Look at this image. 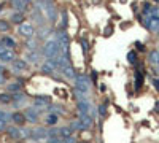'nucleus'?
Listing matches in <instances>:
<instances>
[{"mask_svg": "<svg viewBox=\"0 0 159 143\" xmlns=\"http://www.w3.org/2000/svg\"><path fill=\"white\" fill-rule=\"evenodd\" d=\"M43 54H45V57H48L50 61L56 59V57L59 56V42L54 40V38H48V42L43 46Z\"/></svg>", "mask_w": 159, "mask_h": 143, "instance_id": "nucleus-1", "label": "nucleus"}, {"mask_svg": "<svg viewBox=\"0 0 159 143\" xmlns=\"http://www.w3.org/2000/svg\"><path fill=\"white\" fill-rule=\"evenodd\" d=\"M18 32H19L21 35H24V37H32L35 34V27H34L32 22H27L26 21L21 26H18Z\"/></svg>", "mask_w": 159, "mask_h": 143, "instance_id": "nucleus-2", "label": "nucleus"}, {"mask_svg": "<svg viewBox=\"0 0 159 143\" xmlns=\"http://www.w3.org/2000/svg\"><path fill=\"white\" fill-rule=\"evenodd\" d=\"M6 130H8V133H10L13 138H16V140H22V138H26L27 135H29V132L24 130V129H19V127H8Z\"/></svg>", "mask_w": 159, "mask_h": 143, "instance_id": "nucleus-3", "label": "nucleus"}, {"mask_svg": "<svg viewBox=\"0 0 159 143\" xmlns=\"http://www.w3.org/2000/svg\"><path fill=\"white\" fill-rule=\"evenodd\" d=\"M91 124H92V119H91L89 114H81V116H80V121L75 124V127L85 130V129H89V127H91Z\"/></svg>", "mask_w": 159, "mask_h": 143, "instance_id": "nucleus-4", "label": "nucleus"}, {"mask_svg": "<svg viewBox=\"0 0 159 143\" xmlns=\"http://www.w3.org/2000/svg\"><path fill=\"white\" fill-rule=\"evenodd\" d=\"M145 26H146V29H149V30H153V32H159V18H156V16H148L146 19H145Z\"/></svg>", "mask_w": 159, "mask_h": 143, "instance_id": "nucleus-5", "label": "nucleus"}, {"mask_svg": "<svg viewBox=\"0 0 159 143\" xmlns=\"http://www.w3.org/2000/svg\"><path fill=\"white\" fill-rule=\"evenodd\" d=\"M77 88L81 91V92H88L89 91V80L86 78V76H77Z\"/></svg>", "mask_w": 159, "mask_h": 143, "instance_id": "nucleus-6", "label": "nucleus"}, {"mask_svg": "<svg viewBox=\"0 0 159 143\" xmlns=\"http://www.w3.org/2000/svg\"><path fill=\"white\" fill-rule=\"evenodd\" d=\"M0 61H3V62L14 61V51L13 50H5L3 53H0Z\"/></svg>", "mask_w": 159, "mask_h": 143, "instance_id": "nucleus-7", "label": "nucleus"}, {"mask_svg": "<svg viewBox=\"0 0 159 143\" xmlns=\"http://www.w3.org/2000/svg\"><path fill=\"white\" fill-rule=\"evenodd\" d=\"M11 119L14 121V124H18V126H22V124L27 121V119H26V114H24V113H21V111L13 113V114H11Z\"/></svg>", "mask_w": 159, "mask_h": 143, "instance_id": "nucleus-8", "label": "nucleus"}, {"mask_svg": "<svg viewBox=\"0 0 159 143\" xmlns=\"http://www.w3.org/2000/svg\"><path fill=\"white\" fill-rule=\"evenodd\" d=\"M56 69H58V65H56V61H54V59H51V61H48V62H45L43 67H42V70H43L45 73H53Z\"/></svg>", "mask_w": 159, "mask_h": 143, "instance_id": "nucleus-9", "label": "nucleus"}, {"mask_svg": "<svg viewBox=\"0 0 159 143\" xmlns=\"http://www.w3.org/2000/svg\"><path fill=\"white\" fill-rule=\"evenodd\" d=\"M10 21H11V22H14V24H18V26H21L22 22H26V21H24V13L14 11V13L11 14V18H10Z\"/></svg>", "mask_w": 159, "mask_h": 143, "instance_id": "nucleus-10", "label": "nucleus"}, {"mask_svg": "<svg viewBox=\"0 0 159 143\" xmlns=\"http://www.w3.org/2000/svg\"><path fill=\"white\" fill-rule=\"evenodd\" d=\"M73 126H65V127H61L59 132H61V137L62 138H70L73 135Z\"/></svg>", "mask_w": 159, "mask_h": 143, "instance_id": "nucleus-11", "label": "nucleus"}, {"mask_svg": "<svg viewBox=\"0 0 159 143\" xmlns=\"http://www.w3.org/2000/svg\"><path fill=\"white\" fill-rule=\"evenodd\" d=\"M26 62L24 61H21V59H16V61H13V70L14 72H22V70H26Z\"/></svg>", "mask_w": 159, "mask_h": 143, "instance_id": "nucleus-12", "label": "nucleus"}, {"mask_svg": "<svg viewBox=\"0 0 159 143\" xmlns=\"http://www.w3.org/2000/svg\"><path fill=\"white\" fill-rule=\"evenodd\" d=\"M11 6L16 10V11L22 13V11H24V8L27 6V3H26V2H22V0H14V2H11Z\"/></svg>", "mask_w": 159, "mask_h": 143, "instance_id": "nucleus-13", "label": "nucleus"}, {"mask_svg": "<svg viewBox=\"0 0 159 143\" xmlns=\"http://www.w3.org/2000/svg\"><path fill=\"white\" fill-rule=\"evenodd\" d=\"M0 42H2V43L8 48V50H13V48L16 46V42L13 40L11 37H3V38H0Z\"/></svg>", "mask_w": 159, "mask_h": 143, "instance_id": "nucleus-14", "label": "nucleus"}, {"mask_svg": "<svg viewBox=\"0 0 159 143\" xmlns=\"http://www.w3.org/2000/svg\"><path fill=\"white\" fill-rule=\"evenodd\" d=\"M26 119L27 121H30V122H37V121H38V118H37V113L32 110V108H29V110H26Z\"/></svg>", "mask_w": 159, "mask_h": 143, "instance_id": "nucleus-15", "label": "nucleus"}, {"mask_svg": "<svg viewBox=\"0 0 159 143\" xmlns=\"http://www.w3.org/2000/svg\"><path fill=\"white\" fill-rule=\"evenodd\" d=\"M58 119H59V116H58V114H54V113L48 114V116H45V122L48 124V126H53V124H56V122H58Z\"/></svg>", "mask_w": 159, "mask_h": 143, "instance_id": "nucleus-16", "label": "nucleus"}, {"mask_svg": "<svg viewBox=\"0 0 159 143\" xmlns=\"http://www.w3.org/2000/svg\"><path fill=\"white\" fill-rule=\"evenodd\" d=\"M62 72H64V75H65V76H69V78H73V80H77V73H75V70H73V67H72V65L65 67V69H64Z\"/></svg>", "mask_w": 159, "mask_h": 143, "instance_id": "nucleus-17", "label": "nucleus"}, {"mask_svg": "<svg viewBox=\"0 0 159 143\" xmlns=\"http://www.w3.org/2000/svg\"><path fill=\"white\" fill-rule=\"evenodd\" d=\"M78 108L83 111V114H89V105H88V102L80 100V102H78Z\"/></svg>", "mask_w": 159, "mask_h": 143, "instance_id": "nucleus-18", "label": "nucleus"}, {"mask_svg": "<svg viewBox=\"0 0 159 143\" xmlns=\"http://www.w3.org/2000/svg\"><path fill=\"white\" fill-rule=\"evenodd\" d=\"M0 102L2 103H11L13 102V95H10V94H0Z\"/></svg>", "mask_w": 159, "mask_h": 143, "instance_id": "nucleus-19", "label": "nucleus"}, {"mask_svg": "<svg viewBox=\"0 0 159 143\" xmlns=\"http://www.w3.org/2000/svg\"><path fill=\"white\" fill-rule=\"evenodd\" d=\"M10 30V22L6 19H0V32H8Z\"/></svg>", "mask_w": 159, "mask_h": 143, "instance_id": "nucleus-20", "label": "nucleus"}, {"mask_svg": "<svg viewBox=\"0 0 159 143\" xmlns=\"http://www.w3.org/2000/svg\"><path fill=\"white\" fill-rule=\"evenodd\" d=\"M149 61L157 65L159 64V51H151L149 53Z\"/></svg>", "mask_w": 159, "mask_h": 143, "instance_id": "nucleus-21", "label": "nucleus"}, {"mask_svg": "<svg viewBox=\"0 0 159 143\" xmlns=\"http://www.w3.org/2000/svg\"><path fill=\"white\" fill-rule=\"evenodd\" d=\"M142 81H143V75L140 73V72H137V76H135V89H140Z\"/></svg>", "mask_w": 159, "mask_h": 143, "instance_id": "nucleus-22", "label": "nucleus"}, {"mask_svg": "<svg viewBox=\"0 0 159 143\" xmlns=\"http://www.w3.org/2000/svg\"><path fill=\"white\" fill-rule=\"evenodd\" d=\"M27 59H29L30 62H37V61H38V54H37L35 51H32V53H29V56H27Z\"/></svg>", "mask_w": 159, "mask_h": 143, "instance_id": "nucleus-23", "label": "nucleus"}, {"mask_svg": "<svg viewBox=\"0 0 159 143\" xmlns=\"http://www.w3.org/2000/svg\"><path fill=\"white\" fill-rule=\"evenodd\" d=\"M127 61H129V62H135V61H137V53H135V51H130V53L127 54Z\"/></svg>", "mask_w": 159, "mask_h": 143, "instance_id": "nucleus-24", "label": "nucleus"}, {"mask_svg": "<svg viewBox=\"0 0 159 143\" xmlns=\"http://www.w3.org/2000/svg\"><path fill=\"white\" fill-rule=\"evenodd\" d=\"M0 119L6 122L8 119H11V114H8V113H5V111H0Z\"/></svg>", "mask_w": 159, "mask_h": 143, "instance_id": "nucleus-25", "label": "nucleus"}, {"mask_svg": "<svg viewBox=\"0 0 159 143\" xmlns=\"http://www.w3.org/2000/svg\"><path fill=\"white\" fill-rule=\"evenodd\" d=\"M48 143H65V138L62 137H56V138H50Z\"/></svg>", "mask_w": 159, "mask_h": 143, "instance_id": "nucleus-26", "label": "nucleus"}, {"mask_svg": "<svg viewBox=\"0 0 159 143\" xmlns=\"http://www.w3.org/2000/svg\"><path fill=\"white\" fill-rule=\"evenodd\" d=\"M45 102H48L46 97H37L35 99V105H45Z\"/></svg>", "mask_w": 159, "mask_h": 143, "instance_id": "nucleus-27", "label": "nucleus"}, {"mask_svg": "<svg viewBox=\"0 0 159 143\" xmlns=\"http://www.w3.org/2000/svg\"><path fill=\"white\" fill-rule=\"evenodd\" d=\"M80 43H81V48H83V51H85V53H88V50H89V45H88V42L85 40V38H83V40H81Z\"/></svg>", "mask_w": 159, "mask_h": 143, "instance_id": "nucleus-28", "label": "nucleus"}, {"mask_svg": "<svg viewBox=\"0 0 159 143\" xmlns=\"http://www.w3.org/2000/svg\"><path fill=\"white\" fill-rule=\"evenodd\" d=\"M27 46H29V48H32V50H35V48H37V42H35V40L27 42Z\"/></svg>", "mask_w": 159, "mask_h": 143, "instance_id": "nucleus-29", "label": "nucleus"}, {"mask_svg": "<svg viewBox=\"0 0 159 143\" xmlns=\"http://www.w3.org/2000/svg\"><path fill=\"white\" fill-rule=\"evenodd\" d=\"M5 129H8V127H6V122L0 119V130H5Z\"/></svg>", "mask_w": 159, "mask_h": 143, "instance_id": "nucleus-30", "label": "nucleus"}, {"mask_svg": "<svg viewBox=\"0 0 159 143\" xmlns=\"http://www.w3.org/2000/svg\"><path fill=\"white\" fill-rule=\"evenodd\" d=\"M99 111H100L102 114H105V105H100V107H99Z\"/></svg>", "mask_w": 159, "mask_h": 143, "instance_id": "nucleus-31", "label": "nucleus"}, {"mask_svg": "<svg viewBox=\"0 0 159 143\" xmlns=\"http://www.w3.org/2000/svg\"><path fill=\"white\" fill-rule=\"evenodd\" d=\"M153 84H154V88L159 91V80H153Z\"/></svg>", "mask_w": 159, "mask_h": 143, "instance_id": "nucleus-32", "label": "nucleus"}, {"mask_svg": "<svg viewBox=\"0 0 159 143\" xmlns=\"http://www.w3.org/2000/svg\"><path fill=\"white\" fill-rule=\"evenodd\" d=\"M46 34H48V29H42V30H40V37H43Z\"/></svg>", "mask_w": 159, "mask_h": 143, "instance_id": "nucleus-33", "label": "nucleus"}, {"mask_svg": "<svg viewBox=\"0 0 159 143\" xmlns=\"http://www.w3.org/2000/svg\"><path fill=\"white\" fill-rule=\"evenodd\" d=\"M65 143H75V138L70 137V138H65Z\"/></svg>", "mask_w": 159, "mask_h": 143, "instance_id": "nucleus-34", "label": "nucleus"}, {"mask_svg": "<svg viewBox=\"0 0 159 143\" xmlns=\"http://www.w3.org/2000/svg\"><path fill=\"white\" fill-rule=\"evenodd\" d=\"M111 32H113V29H111V26H110V29L105 30V35H111Z\"/></svg>", "mask_w": 159, "mask_h": 143, "instance_id": "nucleus-35", "label": "nucleus"}, {"mask_svg": "<svg viewBox=\"0 0 159 143\" xmlns=\"http://www.w3.org/2000/svg\"><path fill=\"white\" fill-rule=\"evenodd\" d=\"M5 83V78H3V75H0V84H3Z\"/></svg>", "mask_w": 159, "mask_h": 143, "instance_id": "nucleus-36", "label": "nucleus"}, {"mask_svg": "<svg viewBox=\"0 0 159 143\" xmlns=\"http://www.w3.org/2000/svg\"><path fill=\"white\" fill-rule=\"evenodd\" d=\"M154 110H156V111L159 113V103H156V107H154Z\"/></svg>", "mask_w": 159, "mask_h": 143, "instance_id": "nucleus-37", "label": "nucleus"}, {"mask_svg": "<svg viewBox=\"0 0 159 143\" xmlns=\"http://www.w3.org/2000/svg\"><path fill=\"white\" fill-rule=\"evenodd\" d=\"M2 8H3V5H0V10H2Z\"/></svg>", "mask_w": 159, "mask_h": 143, "instance_id": "nucleus-38", "label": "nucleus"}, {"mask_svg": "<svg viewBox=\"0 0 159 143\" xmlns=\"http://www.w3.org/2000/svg\"><path fill=\"white\" fill-rule=\"evenodd\" d=\"M157 65H159V64H157Z\"/></svg>", "mask_w": 159, "mask_h": 143, "instance_id": "nucleus-39", "label": "nucleus"}]
</instances>
